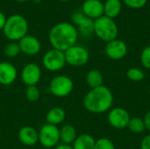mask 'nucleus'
I'll return each mask as SVG.
<instances>
[{
    "label": "nucleus",
    "mask_w": 150,
    "mask_h": 149,
    "mask_svg": "<svg viewBox=\"0 0 150 149\" xmlns=\"http://www.w3.org/2000/svg\"><path fill=\"white\" fill-rule=\"evenodd\" d=\"M77 39V28L69 22H60L54 25L48 33V40L53 48L62 52L76 45Z\"/></svg>",
    "instance_id": "nucleus-1"
},
{
    "label": "nucleus",
    "mask_w": 150,
    "mask_h": 149,
    "mask_svg": "<svg viewBox=\"0 0 150 149\" xmlns=\"http://www.w3.org/2000/svg\"><path fill=\"white\" fill-rule=\"evenodd\" d=\"M84 108L92 113H104L111 109L113 104V95L110 89L102 85L91 89L83 97Z\"/></svg>",
    "instance_id": "nucleus-2"
},
{
    "label": "nucleus",
    "mask_w": 150,
    "mask_h": 149,
    "mask_svg": "<svg viewBox=\"0 0 150 149\" xmlns=\"http://www.w3.org/2000/svg\"><path fill=\"white\" fill-rule=\"evenodd\" d=\"M3 32L4 36L11 41H19L27 35L28 22L19 14L11 15L7 18Z\"/></svg>",
    "instance_id": "nucleus-3"
},
{
    "label": "nucleus",
    "mask_w": 150,
    "mask_h": 149,
    "mask_svg": "<svg viewBox=\"0 0 150 149\" xmlns=\"http://www.w3.org/2000/svg\"><path fill=\"white\" fill-rule=\"evenodd\" d=\"M94 33L101 40L109 42L117 39L119 28L114 19L104 15L94 20Z\"/></svg>",
    "instance_id": "nucleus-4"
},
{
    "label": "nucleus",
    "mask_w": 150,
    "mask_h": 149,
    "mask_svg": "<svg viewBox=\"0 0 150 149\" xmlns=\"http://www.w3.org/2000/svg\"><path fill=\"white\" fill-rule=\"evenodd\" d=\"M74 88L73 81L67 76L60 75L54 76L49 84L50 92L57 97H64L69 96Z\"/></svg>",
    "instance_id": "nucleus-5"
},
{
    "label": "nucleus",
    "mask_w": 150,
    "mask_h": 149,
    "mask_svg": "<svg viewBox=\"0 0 150 149\" xmlns=\"http://www.w3.org/2000/svg\"><path fill=\"white\" fill-rule=\"evenodd\" d=\"M65 61L70 66L73 67H82L85 65L90 58L88 50L78 45H75L64 52Z\"/></svg>",
    "instance_id": "nucleus-6"
},
{
    "label": "nucleus",
    "mask_w": 150,
    "mask_h": 149,
    "mask_svg": "<svg viewBox=\"0 0 150 149\" xmlns=\"http://www.w3.org/2000/svg\"><path fill=\"white\" fill-rule=\"evenodd\" d=\"M60 141V130L56 126L46 124L39 132V142L47 148H55Z\"/></svg>",
    "instance_id": "nucleus-7"
},
{
    "label": "nucleus",
    "mask_w": 150,
    "mask_h": 149,
    "mask_svg": "<svg viewBox=\"0 0 150 149\" xmlns=\"http://www.w3.org/2000/svg\"><path fill=\"white\" fill-rule=\"evenodd\" d=\"M42 63L46 69L52 72L62 69L66 64L64 52L54 48L48 50L42 58Z\"/></svg>",
    "instance_id": "nucleus-8"
},
{
    "label": "nucleus",
    "mask_w": 150,
    "mask_h": 149,
    "mask_svg": "<svg viewBox=\"0 0 150 149\" xmlns=\"http://www.w3.org/2000/svg\"><path fill=\"white\" fill-rule=\"evenodd\" d=\"M108 122L115 129H124L127 127L130 120V115L127 110L121 107H115L110 110L108 113Z\"/></svg>",
    "instance_id": "nucleus-9"
},
{
    "label": "nucleus",
    "mask_w": 150,
    "mask_h": 149,
    "mask_svg": "<svg viewBox=\"0 0 150 149\" xmlns=\"http://www.w3.org/2000/svg\"><path fill=\"white\" fill-rule=\"evenodd\" d=\"M74 25H77L78 33L83 37H91L94 33V20L87 18L83 12L76 11L71 17Z\"/></svg>",
    "instance_id": "nucleus-10"
},
{
    "label": "nucleus",
    "mask_w": 150,
    "mask_h": 149,
    "mask_svg": "<svg viewBox=\"0 0 150 149\" xmlns=\"http://www.w3.org/2000/svg\"><path fill=\"white\" fill-rule=\"evenodd\" d=\"M105 53L112 60H120L126 56L127 46L123 40L116 39L107 42L105 47Z\"/></svg>",
    "instance_id": "nucleus-11"
},
{
    "label": "nucleus",
    "mask_w": 150,
    "mask_h": 149,
    "mask_svg": "<svg viewBox=\"0 0 150 149\" xmlns=\"http://www.w3.org/2000/svg\"><path fill=\"white\" fill-rule=\"evenodd\" d=\"M21 78L23 83L27 86L36 85L41 78L40 68L33 62L27 63L22 69Z\"/></svg>",
    "instance_id": "nucleus-12"
},
{
    "label": "nucleus",
    "mask_w": 150,
    "mask_h": 149,
    "mask_svg": "<svg viewBox=\"0 0 150 149\" xmlns=\"http://www.w3.org/2000/svg\"><path fill=\"white\" fill-rule=\"evenodd\" d=\"M82 12L87 18L95 20L104 16V3L100 0H85L82 5Z\"/></svg>",
    "instance_id": "nucleus-13"
},
{
    "label": "nucleus",
    "mask_w": 150,
    "mask_h": 149,
    "mask_svg": "<svg viewBox=\"0 0 150 149\" xmlns=\"http://www.w3.org/2000/svg\"><path fill=\"white\" fill-rule=\"evenodd\" d=\"M18 45L20 51L26 55H35L41 48L40 40L33 35H25L19 41Z\"/></svg>",
    "instance_id": "nucleus-14"
},
{
    "label": "nucleus",
    "mask_w": 150,
    "mask_h": 149,
    "mask_svg": "<svg viewBox=\"0 0 150 149\" xmlns=\"http://www.w3.org/2000/svg\"><path fill=\"white\" fill-rule=\"evenodd\" d=\"M18 71L15 66L7 61L0 62V84L10 85L15 82Z\"/></svg>",
    "instance_id": "nucleus-15"
},
{
    "label": "nucleus",
    "mask_w": 150,
    "mask_h": 149,
    "mask_svg": "<svg viewBox=\"0 0 150 149\" xmlns=\"http://www.w3.org/2000/svg\"><path fill=\"white\" fill-rule=\"evenodd\" d=\"M18 137L19 141L25 146H33L39 141V133L30 126H25L18 131Z\"/></svg>",
    "instance_id": "nucleus-16"
},
{
    "label": "nucleus",
    "mask_w": 150,
    "mask_h": 149,
    "mask_svg": "<svg viewBox=\"0 0 150 149\" xmlns=\"http://www.w3.org/2000/svg\"><path fill=\"white\" fill-rule=\"evenodd\" d=\"M65 117H66L65 111L62 107H54L47 112L46 115V121L47 124L57 126L58 125L63 122Z\"/></svg>",
    "instance_id": "nucleus-17"
},
{
    "label": "nucleus",
    "mask_w": 150,
    "mask_h": 149,
    "mask_svg": "<svg viewBox=\"0 0 150 149\" xmlns=\"http://www.w3.org/2000/svg\"><path fill=\"white\" fill-rule=\"evenodd\" d=\"M122 9L120 0H106L104 4V15L114 19L119 16Z\"/></svg>",
    "instance_id": "nucleus-18"
},
{
    "label": "nucleus",
    "mask_w": 150,
    "mask_h": 149,
    "mask_svg": "<svg viewBox=\"0 0 150 149\" xmlns=\"http://www.w3.org/2000/svg\"><path fill=\"white\" fill-rule=\"evenodd\" d=\"M76 137V130L72 125H65L60 129V141L62 142V144L71 145Z\"/></svg>",
    "instance_id": "nucleus-19"
},
{
    "label": "nucleus",
    "mask_w": 150,
    "mask_h": 149,
    "mask_svg": "<svg viewBox=\"0 0 150 149\" xmlns=\"http://www.w3.org/2000/svg\"><path fill=\"white\" fill-rule=\"evenodd\" d=\"M96 141L95 139L87 133L80 134L76 137L73 142V149H94Z\"/></svg>",
    "instance_id": "nucleus-20"
},
{
    "label": "nucleus",
    "mask_w": 150,
    "mask_h": 149,
    "mask_svg": "<svg viewBox=\"0 0 150 149\" xmlns=\"http://www.w3.org/2000/svg\"><path fill=\"white\" fill-rule=\"evenodd\" d=\"M103 82V75L98 69H91L86 75V83L91 89H95L102 86Z\"/></svg>",
    "instance_id": "nucleus-21"
},
{
    "label": "nucleus",
    "mask_w": 150,
    "mask_h": 149,
    "mask_svg": "<svg viewBox=\"0 0 150 149\" xmlns=\"http://www.w3.org/2000/svg\"><path fill=\"white\" fill-rule=\"evenodd\" d=\"M127 128L134 133H142L145 130L143 119L141 118H131L127 125Z\"/></svg>",
    "instance_id": "nucleus-22"
},
{
    "label": "nucleus",
    "mask_w": 150,
    "mask_h": 149,
    "mask_svg": "<svg viewBox=\"0 0 150 149\" xmlns=\"http://www.w3.org/2000/svg\"><path fill=\"white\" fill-rule=\"evenodd\" d=\"M25 97L30 102H36L39 100L40 97V91L36 85H30L27 86L25 89Z\"/></svg>",
    "instance_id": "nucleus-23"
},
{
    "label": "nucleus",
    "mask_w": 150,
    "mask_h": 149,
    "mask_svg": "<svg viewBox=\"0 0 150 149\" xmlns=\"http://www.w3.org/2000/svg\"><path fill=\"white\" fill-rule=\"evenodd\" d=\"M4 52L7 57L13 58V57H16L21 51H20L18 43H17L15 41H11L4 47Z\"/></svg>",
    "instance_id": "nucleus-24"
},
{
    "label": "nucleus",
    "mask_w": 150,
    "mask_h": 149,
    "mask_svg": "<svg viewBox=\"0 0 150 149\" xmlns=\"http://www.w3.org/2000/svg\"><path fill=\"white\" fill-rule=\"evenodd\" d=\"M127 76L133 82H141L144 79V72L138 68H131L127 72Z\"/></svg>",
    "instance_id": "nucleus-25"
},
{
    "label": "nucleus",
    "mask_w": 150,
    "mask_h": 149,
    "mask_svg": "<svg viewBox=\"0 0 150 149\" xmlns=\"http://www.w3.org/2000/svg\"><path fill=\"white\" fill-rule=\"evenodd\" d=\"M94 149H115L112 141L107 138H100L96 141Z\"/></svg>",
    "instance_id": "nucleus-26"
},
{
    "label": "nucleus",
    "mask_w": 150,
    "mask_h": 149,
    "mask_svg": "<svg viewBox=\"0 0 150 149\" xmlns=\"http://www.w3.org/2000/svg\"><path fill=\"white\" fill-rule=\"evenodd\" d=\"M141 61L144 68L150 69V46L146 47L141 54Z\"/></svg>",
    "instance_id": "nucleus-27"
},
{
    "label": "nucleus",
    "mask_w": 150,
    "mask_h": 149,
    "mask_svg": "<svg viewBox=\"0 0 150 149\" xmlns=\"http://www.w3.org/2000/svg\"><path fill=\"white\" fill-rule=\"evenodd\" d=\"M124 4L132 9H141L147 4L148 0H123Z\"/></svg>",
    "instance_id": "nucleus-28"
},
{
    "label": "nucleus",
    "mask_w": 150,
    "mask_h": 149,
    "mask_svg": "<svg viewBox=\"0 0 150 149\" xmlns=\"http://www.w3.org/2000/svg\"><path fill=\"white\" fill-rule=\"evenodd\" d=\"M141 149H150V134L142 139L141 142Z\"/></svg>",
    "instance_id": "nucleus-29"
},
{
    "label": "nucleus",
    "mask_w": 150,
    "mask_h": 149,
    "mask_svg": "<svg viewBox=\"0 0 150 149\" xmlns=\"http://www.w3.org/2000/svg\"><path fill=\"white\" fill-rule=\"evenodd\" d=\"M143 122H144L145 129H147L148 131L150 132V111L145 114L144 119H143Z\"/></svg>",
    "instance_id": "nucleus-30"
},
{
    "label": "nucleus",
    "mask_w": 150,
    "mask_h": 149,
    "mask_svg": "<svg viewBox=\"0 0 150 149\" xmlns=\"http://www.w3.org/2000/svg\"><path fill=\"white\" fill-rule=\"evenodd\" d=\"M6 20H7V18L5 17V15L0 11V30H3L4 25H5V23H6Z\"/></svg>",
    "instance_id": "nucleus-31"
},
{
    "label": "nucleus",
    "mask_w": 150,
    "mask_h": 149,
    "mask_svg": "<svg viewBox=\"0 0 150 149\" xmlns=\"http://www.w3.org/2000/svg\"><path fill=\"white\" fill-rule=\"evenodd\" d=\"M54 149H73V148H72V146H70V145L62 144V145H59V146L55 147Z\"/></svg>",
    "instance_id": "nucleus-32"
},
{
    "label": "nucleus",
    "mask_w": 150,
    "mask_h": 149,
    "mask_svg": "<svg viewBox=\"0 0 150 149\" xmlns=\"http://www.w3.org/2000/svg\"><path fill=\"white\" fill-rule=\"evenodd\" d=\"M17 2H26V1H29V0H15Z\"/></svg>",
    "instance_id": "nucleus-33"
},
{
    "label": "nucleus",
    "mask_w": 150,
    "mask_h": 149,
    "mask_svg": "<svg viewBox=\"0 0 150 149\" xmlns=\"http://www.w3.org/2000/svg\"><path fill=\"white\" fill-rule=\"evenodd\" d=\"M59 1H62V2H68V1H69V0H59Z\"/></svg>",
    "instance_id": "nucleus-34"
},
{
    "label": "nucleus",
    "mask_w": 150,
    "mask_h": 149,
    "mask_svg": "<svg viewBox=\"0 0 150 149\" xmlns=\"http://www.w3.org/2000/svg\"><path fill=\"white\" fill-rule=\"evenodd\" d=\"M149 96H150V87H149Z\"/></svg>",
    "instance_id": "nucleus-35"
}]
</instances>
